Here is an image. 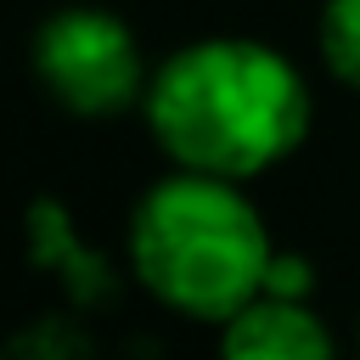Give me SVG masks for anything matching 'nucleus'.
<instances>
[{
    "instance_id": "nucleus-1",
    "label": "nucleus",
    "mask_w": 360,
    "mask_h": 360,
    "mask_svg": "<svg viewBox=\"0 0 360 360\" xmlns=\"http://www.w3.org/2000/svg\"><path fill=\"white\" fill-rule=\"evenodd\" d=\"M146 129L174 169L248 180L281 163L309 129L298 68L259 39H197L146 84Z\"/></svg>"
},
{
    "instance_id": "nucleus-2",
    "label": "nucleus",
    "mask_w": 360,
    "mask_h": 360,
    "mask_svg": "<svg viewBox=\"0 0 360 360\" xmlns=\"http://www.w3.org/2000/svg\"><path fill=\"white\" fill-rule=\"evenodd\" d=\"M270 236L259 208L236 191V180L174 169L158 180L129 219V259L141 287L191 315L225 326L248 298H259L270 270Z\"/></svg>"
},
{
    "instance_id": "nucleus-3",
    "label": "nucleus",
    "mask_w": 360,
    "mask_h": 360,
    "mask_svg": "<svg viewBox=\"0 0 360 360\" xmlns=\"http://www.w3.org/2000/svg\"><path fill=\"white\" fill-rule=\"evenodd\" d=\"M34 68L45 90L73 112H124L135 96H146L141 45L135 34L96 6H68L34 34Z\"/></svg>"
},
{
    "instance_id": "nucleus-4",
    "label": "nucleus",
    "mask_w": 360,
    "mask_h": 360,
    "mask_svg": "<svg viewBox=\"0 0 360 360\" xmlns=\"http://www.w3.org/2000/svg\"><path fill=\"white\" fill-rule=\"evenodd\" d=\"M219 349L242 360H326L332 332L321 326V315H309L304 298L259 292L219 326Z\"/></svg>"
},
{
    "instance_id": "nucleus-5",
    "label": "nucleus",
    "mask_w": 360,
    "mask_h": 360,
    "mask_svg": "<svg viewBox=\"0 0 360 360\" xmlns=\"http://www.w3.org/2000/svg\"><path fill=\"white\" fill-rule=\"evenodd\" d=\"M28 236H34V253L45 259V270L62 264V276H68V287H73L79 298H107V292H112L107 264L73 248V225L62 219L56 202H34V214H28Z\"/></svg>"
},
{
    "instance_id": "nucleus-6",
    "label": "nucleus",
    "mask_w": 360,
    "mask_h": 360,
    "mask_svg": "<svg viewBox=\"0 0 360 360\" xmlns=\"http://www.w3.org/2000/svg\"><path fill=\"white\" fill-rule=\"evenodd\" d=\"M321 56L332 79L360 90V0H326L321 11Z\"/></svg>"
},
{
    "instance_id": "nucleus-7",
    "label": "nucleus",
    "mask_w": 360,
    "mask_h": 360,
    "mask_svg": "<svg viewBox=\"0 0 360 360\" xmlns=\"http://www.w3.org/2000/svg\"><path fill=\"white\" fill-rule=\"evenodd\" d=\"M309 264L292 259V253H270V270H264V287L259 292H276V298H304L309 292Z\"/></svg>"
}]
</instances>
